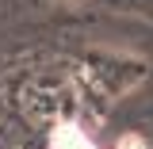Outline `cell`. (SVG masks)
Wrapping results in <instances>:
<instances>
[{"label": "cell", "mask_w": 153, "mask_h": 149, "mask_svg": "<svg viewBox=\"0 0 153 149\" xmlns=\"http://www.w3.org/2000/svg\"><path fill=\"white\" fill-rule=\"evenodd\" d=\"M54 149H96L92 142H88V134L76 130V126H61V130L54 134Z\"/></svg>", "instance_id": "obj_1"}]
</instances>
